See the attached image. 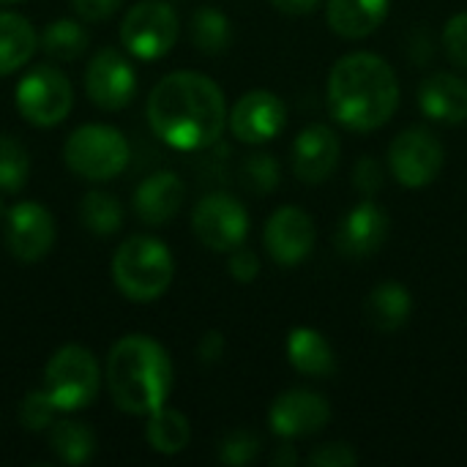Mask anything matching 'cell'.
I'll list each match as a JSON object with an SVG mask.
<instances>
[{
  "mask_svg": "<svg viewBox=\"0 0 467 467\" xmlns=\"http://www.w3.org/2000/svg\"><path fill=\"white\" fill-rule=\"evenodd\" d=\"M323 0H271V5L282 14H290V16H306L312 14Z\"/></svg>",
  "mask_w": 467,
  "mask_h": 467,
  "instance_id": "cell-39",
  "label": "cell"
},
{
  "mask_svg": "<svg viewBox=\"0 0 467 467\" xmlns=\"http://www.w3.org/2000/svg\"><path fill=\"white\" fill-rule=\"evenodd\" d=\"M63 159L71 172L88 181H109L129 164L126 137L104 123H85L74 129L63 145Z\"/></svg>",
  "mask_w": 467,
  "mask_h": 467,
  "instance_id": "cell-6",
  "label": "cell"
},
{
  "mask_svg": "<svg viewBox=\"0 0 467 467\" xmlns=\"http://www.w3.org/2000/svg\"><path fill=\"white\" fill-rule=\"evenodd\" d=\"M227 123L235 140L246 145H263L285 131L287 107L271 90H249L233 104Z\"/></svg>",
  "mask_w": 467,
  "mask_h": 467,
  "instance_id": "cell-11",
  "label": "cell"
},
{
  "mask_svg": "<svg viewBox=\"0 0 467 467\" xmlns=\"http://www.w3.org/2000/svg\"><path fill=\"white\" fill-rule=\"evenodd\" d=\"M186 200V186L181 181V175L175 172H153L150 178H145L137 192H134V213L150 224H167L183 205Z\"/></svg>",
  "mask_w": 467,
  "mask_h": 467,
  "instance_id": "cell-19",
  "label": "cell"
},
{
  "mask_svg": "<svg viewBox=\"0 0 467 467\" xmlns=\"http://www.w3.org/2000/svg\"><path fill=\"white\" fill-rule=\"evenodd\" d=\"M356 462H358V454L353 451L350 443H326L306 457V465L312 467H350Z\"/></svg>",
  "mask_w": 467,
  "mask_h": 467,
  "instance_id": "cell-35",
  "label": "cell"
},
{
  "mask_svg": "<svg viewBox=\"0 0 467 467\" xmlns=\"http://www.w3.org/2000/svg\"><path fill=\"white\" fill-rule=\"evenodd\" d=\"M241 181L254 194H271V192L279 189L282 167H279L276 156H271V153H254V156L244 159V164H241Z\"/></svg>",
  "mask_w": 467,
  "mask_h": 467,
  "instance_id": "cell-30",
  "label": "cell"
},
{
  "mask_svg": "<svg viewBox=\"0 0 467 467\" xmlns=\"http://www.w3.org/2000/svg\"><path fill=\"white\" fill-rule=\"evenodd\" d=\"M0 3H3V5H5V3H19V0H0Z\"/></svg>",
  "mask_w": 467,
  "mask_h": 467,
  "instance_id": "cell-43",
  "label": "cell"
},
{
  "mask_svg": "<svg viewBox=\"0 0 467 467\" xmlns=\"http://www.w3.org/2000/svg\"><path fill=\"white\" fill-rule=\"evenodd\" d=\"M443 44H446V55L451 57V63H457L462 71H467V11L454 14L446 22Z\"/></svg>",
  "mask_w": 467,
  "mask_h": 467,
  "instance_id": "cell-34",
  "label": "cell"
},
{
  "mask_svg": "<svg viewBox=\"0 0 467 467\" xmlns=\"http://www.w3.org/2000/svg\"><path fill=\"white\" fill-rule=\"evenodd\" d=\"M175 276V260L164 241L153 235L126 238L112 257V279L118 290L137 304L161 298Z\"/></svg>",
  "mask_w": 467,
  "mask_h": 467,
  "instance_id": "cell-4",
  "label": "cell"
},
{
  "mask_svg": "<svg viewBox=\"0 0 467 467\" xmlns=\"http://www.w3.org/2000/svg\"><path fill=\"white\" fill-rule=\"evenodd\" d=\"M315 241H317L315 219L298 205H282L265 222L263 244H265V252L271 254V260L279 265L304 263L312 254Z\"/></svg>",
  "mask_w": 467,
  "mask_h": 467,
  "instance_id": "cell-12",
  "label": "cell"
},
{
  "mask_svg": "<svg viewBox=\"0 0 467 467\" xmlns=\"http://www.w3.org/2000/svg\"><path fill=\"white\" fill-rule=\"evenodd\" d=\"M38 47L36 27L11 11H0V77L22 68Z\"/></svg>",
  "mask_w": 467,
  "mask_h": 467,
  "instance_id": "cell-23",
  "label": "cell"
},
{
  "mask_svg": "<svg viewBox=\"0 0 467 467\" xmlns=\"http://www.w3.org/2000/svg\"><path fill=\"white\" fill-rule=\"evenodd\" d=\"M419 107L430 120L460 126L467 120V79L460 74L435 71L419 85Z\"/></svg>",
  "mask_w": 467,
  "mask_h": 467,
  "instance_id": "cell-18",
  "label": "cell"
},
{
  "mask_svg": "<svg viewBox=\"0 0 467 467\" xmlns=\"http://www.w3.org/2000/svg\"><path fill=\"white\" fill-rule=\"evenodd\" d=\"M287 361L306 378H328L337 372L334 348L320 331L309 326H298L287 334Z\"/></svg>",
  "mask_w": 467,
  "mask_h": 467,
  "instance_id": "cell-21",
  "label": "cell"
},
{
  "mask_svg": "<svg viewBox=\"0 0 467 467\" xmlns=\"http://www.w3.org/2000/svg\"><path fill=\"white\" fill-rule=\"evenodd\" d=\"M49 446L55 451V457L66 465H85L93 460L96 454V435L88 424L66 419V421H55L52 432H49Z\"/></svg>",
  "mask_w": 467,
  "mask_h": 467,
  "instance_id": "cell-25",
  "label": "cell"
},
{
  "mask_svg": "<svg viewBox=\"0 0 467 467\" xmlns=\"http://www.w3.org/2000/svg\"><path fill=\"white\" fill-rule=\"evenodd\" d=\"M30 175V156L27 148L11 137V134H0V192L16 194L25 189Z\"/></svg>",
  "mask_w": 467,
  "mask_h": 467,
  "instance_id": "cell-29",
  "label": "cell"
},
{
  "mask_svg": "<svg viewBox=\"0 0 467 467\" xmlns=\"http://www.w3.org/2000/svg\"><path fill=\"white\" fill-rule=\"evenodd\" d=\"M331 421V405L323 394L315 391H285L274 400L271 410H268V424L271 430L285 438V441H296V438H309L317 435L320 430H326V424Z\"/></svg>",
  "mask_w": 467,
  "mask_h": 467,
  "instance_id": "cell-15",
  "label": "cell"
},
{
  "mask_svg": "<svg viewBox=\"0 0 467 467\" xmlns=\"http://www.w3.org/2000/svg\"><path fill=\"white\" fill-rule=\"evenodd\" d=\"M339 156H342V145L334 129L326 123H312L304 131H298L290 148L293 175L306 186H317L334 175Z\"/></svg>",
  "mask_w": 467,
  "mask_h": 467,
  "instance_id": "cell-17",
  "label": "cell"
},
{
  "mask_svg": "<svg viewBox=\"0 0 467 467\" xmlns=\"http://www.w3.org/2000/svg\"><path fill=\"white\" fill-rule=\"evenodd\" d=\"M364 315L369 320V326L375 331L383 334H394L400 331L410 315H413V298L410 290L400 282H380L372 287V293L367 296L364 304Z\"/></svg>",
  "mask_w": 467,
  "mask_h": 467,
  "instance_id": "cell-22",
  "label": "cell"
},
{
  "mask_svg": "<svg viewBox=\"0 0 467 467\" xmlns=\"http://www.w3.org/2000/svg\"><path fill=\"white\" fill-rule=\"evenodd\" d=\"M5 246L19 263H38L55 246V219L33 200L14 205L5 213Z\"/></svg>",
  "mask_w": 467,
  "mask_h": 467,
  "instance_id": "cell-13",
  "label": "cell"
},
{
  "mask_svg": "<svg viewBox=\"0 0 467 467\" xmlns=\"http://www.w3.org/2000/svg\"><path fill=\"white\" fill-rule=\"evenodd\" d=\"M192 230L205 249L230 254L249 235V213L238 197L227 192H213L197 202L192 213Z\"/></svg>",
  "mask_w": 467,
  "mask_h": 467,
  "instance_id": "cell-10",
  "label": "cell"
},
{
  "mask_svg": "<svg viewBox=\"0 0 467 467\" xmlns=\"http://www.w3.org/2000/svg\"><path fill=\"white\" fill-rule=\"evenodd\" d=\"M14 101L19 115L38 129H49L66 120L74 104L71 82L55 66H36L30 68L14 90Z\"/></svg>",
  "mask_w": 467,
  "mask_h": 467,
  "instance_id": "cell-8",
  "label": "cell"
},
{
  "mask_svg": "<svg viewBox=\"0 0 467 467\" xmlns=\"http://www.w3.org/2000/svg\"><path fill=\"white\" fill-rule=\"evenodd\" d=\"M416 38H419V44H413V41H410V57H413L416 63H427V60L432 57V44H430L427 30H419V33H416Z\"/></svg>",
  "mask_w": 467,
  "mask_h": 467,
  "instance_id": "cell-40",
  "label": "cell"
},
{
  "mask_svg": "<svg viewBox=\"0 0 467 467\" xmlns=\"http://www.w3.org/2000/svg\"><path fill=\"white\" fill-rule=\"evenodd\" d=\"M391 0H326L328 27L342 38H367L389 16Z\"/></svg>",
  "mask_w": 467,
  "mask_h": 467,
  "instance_id": "cell-20",
  "label": "cell"
},
{
  "mask_svg": "<svg viewBox=\"0 0 467 467\" xmlns=\"http://www.w3.org/2000/svg\"><path fill=\"white\" fill-rule=\"evenodd\" d=\"M85 88L88 96L96 107L101 109H123L137 90V74L134 66L129 63V57L112 47L99 49L90 63H88V74H85Z\"/></svg>",
  "mask_w": 467,
  "mask_h": 467,
  "instance_id": "cell-14",
  "label": "cell"
},
{
  "mask_svg": "<svg viewBox=\"0 0 467 467\" xmlns=\"http://www.w3.org/2000/svg\"><path fill=\"white\" fill-rule=\"evenodd\" d=\"M148 419L150 421L145 427V438H148L153 451L172 457V454H181L189 446L192 424H189V419L181 410H172V408L164 405L156 413H150Z\"/></svg>",
  "mask_w": 467,
  "mask_h": 467,
  "instance_id": "cell-24",
  "label": "cell"
},
{
  "mask_svg": "<svg viewBox=\"0 0 467 467\" xmlns=\"http://www.w3.org/2000/svg\"><path fill=\"white\" fill-rule=\"evenodd\" d=\"M148 123L153 134L175 150H208L227 126L222 88L200 71H172L148 96Z\"/></svg>",
  "mask_w": 467,
  "mask_h": 467,
  "instance_id": "cell-1",
  "label": "cell"
},
{
  "mask_svg": "<svg viewBox=\"0 0 467 467\" xmlns=\"http://www.w3.org/2000/svg\"><path fill=\"white\" fill-rule=\"evenodd\" d=\"M227 268H230V276L235 279V282H254L257 279V274H260V257L252 252V249H246L244 244L238 246V249H233L230 252V260H227Z\"/></svg>",
  "mask_w": 467,
  "mask_h": 467,
  "instance_id": "cell-36",
  "label": "cell"
},
{
  "mask_svg": "<svg viewBox=\"0 0 467 467\" xmlns=\"http://www.w3.org/2000/svg\"><path fill=\"white\" fill-rule=\"evenodd\" d=\"M123 0H71L77 16L88 19V22H101V19H109L118 8H120Z\"/></svg>",
  "mask_w": 467,
  "mask_h": 467,
  "instance_id": "cell-37",
  "label": "cell"
},
{
  "mask_svg": "<svg viewBox=\"0 0 467 467\" xmlns=\"http://www.w3.org/2000/svg\"><path fill=\"white\" fill-rule=\"evenodd\" d=\"M257 454H260V438H257L254 432H249V430H235V432H230V435L222 441V446H219V460H222L224 465L233 467H244L249 465V462H254Z\"/></svg>",
  "mask_w": 467,
  "mask_h": 467,
  "instance_id": "cell-32",
  "label": "cell"
},
{
  "mask_svg": "<svg viewBox=\"0 0 467 467\" xmlns=\"http://www.w3.org/2000/svg\"><path fill=\"white\" fill-rule=\"evenodd\" d=\"M101 369L96 356L82 345H66L55 350L44 369V391L52 397L60 413H77L99 397Z\"/></svg>",
  "mask_w": 467,
  "mask_h": 467,
  "instance_id": "cell-5",
  "label": "cell"
},
{
  "mask_svg": "<svg viewBox=\"0 0 467 467\" xmlns=\"http://www.w3.org/2000/svg\"><path fill=\"white\" fill-rule=\"evenodd\" d=\"M0 216H5V208H3V200H0Z\"/></svg>",
  "mask_w": 467,
  "mask_h": 467,
  "instance_id": "cell-42",
  "label": "cell"
},
{
  "mask_svg": "<svg viewBox=\"0 0 467 467\" xmlns=\"http://www.w3.org/2000/svg\"><path fill=\"white\" fill-rule=\"evenodd\" d=\"M178 33L181 22L167 0H140L120 22V44L140 60L164 57L175 47Z\"/></svg>",
  "mask_w": 467,
  "mask_h": 467,
  "instance_id": "cell-7",
  "label": "cell"
},
{
  "mask_svg": "<svg viewBox=\"0 0 467 467\" xmlns=\"http://www.w3.org/2000/svg\"><path fill=\"white\" fill-rule=\"evenodd\" d=\"M41 47L55 60H77L88 49V33L74 19H55L44 27Z\"/></svg>",
  "mask_w": 467,
  "mask_h": 467,
  "instance_id": "cell-28",
  "label": "cell"
},
{
  "mask_svg": "<svg viewBox=\"0 0 467 467\" xmlns=\"http://www.w3.org/2000/svg\"><path fill=\"white\" fill-rule=\"evenodd\" d=\"M79 219L93 235L109 238L123 227V205L109 192L93 189L79 202Z\"/></svg>",
  "mask_w": 467,
  "mask_h": 467,
  "instance_id": "cell-27",
  "label": "cell"
},
{
  "mask_svg": "<svg viewBox=\"0 0 467 467\" xmlns=\"http://www.w3.org/2000/svg\"><path fill=\"white\" fill-rule=\"evenodd\" d=\"M57 413H60L57 405L52 402V397H49L44 389L30 391V394L22 400V405H19V421H22V427L30 430V432H41V430L52 427Z\"/></svg>",
  "mask_w": 467,
  "mask_h": 467,
  "instance_id": "cell-31",
  "label": "cell"
},
{
  "mask_svg": "<svg viewBox=\"0 0 467 467\" xmlns=\"http://www.w3.org/2000/svg\"><path fill=\"white\" fill-rule=\"evenodd\" d=\"M353 186L358 194H364L367 200H372L375 194L383 192L386 186V172L383 164L375 156H361L353 167Z\"/></svg>",
  "mask_w": 467,
  "mask_h": 467,
  "instance_id": "cell-33",
  "label": "cell"
},
{
  "mask_svg": "<svg viewBox=\"0 0 467 467\" xmlns=\"http://www.w3.org/2000/svg\"><path fill=\"white\" fill-rule=\"evenodd\" d=\"M271 462L279 467H293L298 462V454H296V449L293 446H287V443H282L276 451H274V457H271Z\"/></svg>",
  "mask_w": 467,
  "mask_h": 467,
  "instance_id": "cell-41",
  "label": "cell"
},
{
  "mask_svg": "<svg viewBox=\"0 0 467 467\" xmlns=\"http://www.w3.org/2000/svg\"><path fill=\"white\" fill-rule=\"evenodd\" d=\"M446 164L443 142L424 126H410L400 131L389 148V167L394 178L408 189L430 186Z\"/></svg>",
  "mask_w": 467,
  "mask_h": 467,
  "instance_id": "cell-9",
  "label": "cell"
},
{
  "mask_svg": "<svg viewBox=\"0 0 467 467\" xmlns=\"http://www.w3.org/2000/svg\"><path fill=\"white\" fill-rule=\"evenodd\" d=\"M189 36H192V44L202 55H222L233 44V25L219 8L205 5L192 16Z\"/></svg>",
  "mask_w": 467,
  "mask_h": 467,
  "instance_id": "cell-26",
  "label": "cell"
},
{
  "mask_svg": "<svg viewBox=\"0 0 467 467\" xmlns=\"http://www.w3.org/2000/svg\"><path fill=\"white\" fill-rule=\"evenodd\" d=\"M389 230H391L389 213L375 200L364 197V202H358L339 222V227L334 233V246L348 260H367L383 249Z\"/></svg>",
  "mask_w": 467,
  "mask_h": 467,
  "instance_id": "cell-16",
  "label": "cell"
},
{
  "mask_svg": "<svg viewBox=\"0 0 467 467\" xmlns=\"http://www.w3.org/2000/svg\"><path fill=\"white\" fill-rule=\"evenodd\" d=\"M326 99L339 126L367 134L394 118L400 107V79L380 55L350 52L334 63Z\"/></svg>",
  "mask_w": 467,
  "mask_h": 467,
  "instance_id": "cell-2",
  "label": "cell"
},
{
  "mask_svg": "<svg viewBox=\"0 0 467 467\" xmlns=\"http://www.w3.org/2000/svg\"><path fill=\"white\" fill-rule=\"evenodd\" d=\"M172 380L175 375L167 350L145 334H129L109 350L107 389L123 413L150 416L164 408Z\"/></svg>",
  "mask_w": 467,
  "mask_h": 467,
  "instance_id": "cell-3",
  "label": "cell"
},
{
  "mask_svg": "<svg viewBox=\"0 0 467 467\" xmlns=\"http://www.w3.org/2000/svg\"><path fill=\"white\" fill-rule=\"evenodd\" d=\"M224 350H227V342H224V337L219 334V331H208V334H202V339H200V345H197V356H200V361L202 364H219L222 361V356H224Z\"/></svg>",
  "mask_w": 467,
  "mask_h": 467,
  "instance_id": "cell-38",
  "label": "cell"
}]
</instances>
